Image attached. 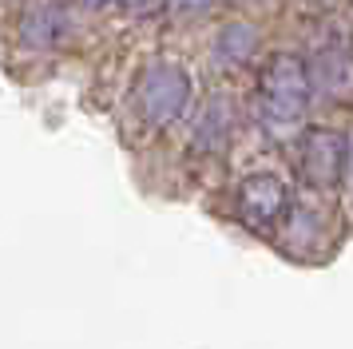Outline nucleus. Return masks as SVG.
Listing matches in <instances>:
<instances>
[{"instance_id":"1","label":"nucleus","mask_w":353,"mask_h":349,"mask_svg":"<svg viewBox=\"0 0 353 349\" xmlns=\"http://www.w3.org/2000/svg\"><path fill=\"white\" fill-rule=\"evenodd\" d=\"M310 95H314L310 63L294 52H274L270 60L262 63L254 88L258 127H266L270 135H290L294 127H302Z\"/></svg>"},{"instance_id":"2","label":"nucleus","mask_w":353,"mask_h":349,"mask_svg":"<svg viewBox=\"0 0 353 349\" xmlns=\"http://www.w3.org/2000/svg\"><path fill=\"white\" fill-rule=\"evenodd\" d=\"M191 76L187 68H179L171 60H159L143 68L131 92V115L143 131H163L175 119H183V111L191 108Z\"/></svg>"},{"instance_id":"3","label":"nucleus","mask_w":353,"mask_h":349,"mask_svg":"<svg viewBox=\"0 0 353 349\" xmlns=\"http://www.w3.org/2000/svg\"><path fill=\"white\" fill-rule=\"evenodd\" d=\"M298 174L310 190L330 195L350 183V135L341 127H310L298 139Z\"/></svg>"},{"instance_id":"4","label":"nucleus","mask_w":353,"mask_h":349,"mask_svg":"<svg viewBox=\"0 0 353 349\" xmlns=\"http://www.w3.org/2000/svg\"><path fill=\"white\" fill-rule=\"evenodd\" d=\"M290 203H294V195H290V183L282 174L250 171L234 190V219L242 226H250L254 235H274L286 222Z\"/></svg>"},{"instance_id":"5","label":"nucleus","mask_w":353,"mask_h":349,"mask_svg":"<svg viewBox=\"0 0 353 349\" xmlns=\"http://www.w3.org/2000/svg\"><path fill=\"white\" fill-rule=\"evenodd\" d=\"M230 131H234V103L223 92H210L199 108V119H194V147L219 151V147H226Z\"/></svg>"},{"instance_id":"6","label":"nucleus","mask_w":353,"mask_h":349,"mask_svg":"<svg viewBox=\"0 0 353 349\" xmlns=\"http://www.w3.org/2000/svg\"><path fill=\"white\" fill-rule=\"evenodd\" d=\"M258 52V28H250L246 20H234V24H223V32L214 36V56L226 68H239Z\"/></svg>"},{"instance_id":"7","label":"nucleus","mask_w":353,"mask_h":349,"mask_svg":"<svg viewBox=\"0 0 353 349\" xmlns=\"http://www.w3.org/2000/svg\"><path fill=\"white\" fill-rule=\"evenodd\" d=\"M24 36H28V44L32 48L48 52V48H56L68 36V12L64 8H52V4L36 8V12L24 20Z\"/></svg>"}]
</instances>
